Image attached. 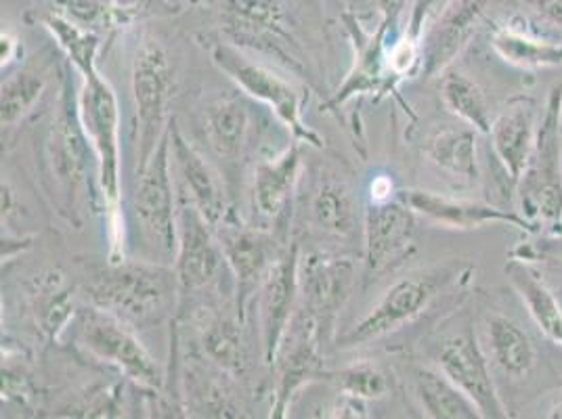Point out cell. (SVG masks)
I'll return each instance as SVG.
<instances>
[{
    "label": "cell",
    "mask_w": 562,
    "mask_h": 419,
    "mask_svg": "<svg viewBox=\"0 0 562 419\" xmlns=\"http://www.w3.org/2000/svg\"><path fill=\"white\" fill-rule=\"evenodd\" d=\"M211 59L212 64L223 73H227L244 93L267 103L276 112V116L280 117L281 124L292 133L294 140L311 145L315 149H324V139L311 126H306L303 120L305 99L294 87H290L273 71L252 64L237 48L225 43L212 45Z\"/></svg>",
    "instance_id": "52a82bcc"
},
{
    "label": "cell",
    "mask_w": 562,
    "mask_h": 419,
    "mask_svg": "<svg viewBox=\"0 0 562 419\" xmlns=\"http://www.w3.org/2000/svg\"><path fill=\"white\" fill-rule=\"evenodd\" d=\"M340 395L355 396L359 400H380L391 393V377L372 361H359L336 373Z\"/></svg>",
    "instance_id": "8d00e7d4"
},
{
    "label": "cell",
    "mask_w": 562,
    "mask_h": 419,
    "mask_svg": "<svg viewBox=\"0 0 562 419\" xmlns=\"http://www.w3.org/2000/svg\"><path fill=\"white\" fill-rule=\"evenodd\" d=\"M0 45H2V68H7V66H11V64L18 59V55H20V43H18V38L11 36L9 32H2Z\"/></svg>",
    "instance_id": "b9f144b4"
},
{
    "label": "cell",
    "mask_w": 562,
    "mask_h": 419,
    "mask_svg": "<svg viewBox=\"0 0 562 419\" xmlns=\"http://www.w3.org/2000/svg\"><path fill=\"white\" fill-rule=\"evenodd\" d=\"M223 11V22L227 32L237 43L271 48L288 64L292 55L283 50L288 45V34L283 30L285 11L283 0H218Z\"/></svg>",
    "instance_id": "7402d4cb"
},
{
    "label": "cell",
    "mask_w": 562,
    "mask_h": 419,
    "mask_svg": "<svg viewBox=\"0 0 562 419\" xmlns=\"http://www.w3.org/2000/svg\"><path fill=\"white\" fill-rule=\"evenodd\" d=\"M179 283L175 269L147 262L110 264L89 285L91 303L131 327L158 324L175 303Z\"/></svg>",
    "instance_id": "3957f363"
},
{
    "label": "cell",
    "mask_w": 562,
    "mask_h": 419,
    "mask_svg": "<svg viewBox=\"0 0 562 419\" xmlns=\"http://www.w3.org/2000/svg\"><path fill=\"white\" fill-rule=\"evenodd\" d=\"M437 367L469 396L483 419L510 418V411L497 390L487 354L470 321L451 329L441 338L437 349Z\"/></svg>",
    "instance_id": "ba28073f"
},
{
    "label": "cell",
    "mask_w": 562,
    "mask_h": 419,
    "mask_svg": "<svg viewBox=\"0 0 562 419\" xmlns=\"http://www.w3.org/2000/svg\"><path fill=\"white\" fill-rule=\"evenodd\" d=\"M147 2H151V0H117V4H120L124 11H128L131 15H133V11H137L139 7L147 4Z\"/></svg>",
    "instance_id": "7bdbcfd3"
},
{
    "label": "cell",
    "mask_w": 562,
    "mask_h": 419,
    "mask_svg": "<svg viewBox=\"0 0 562 419\" xmlns=\"http://www.w3.org/2000/svg\"><path fill=\"white\" fill-rule=\"evenodd\" d=\"M522 7L538 18L539 22L552 27H562V0H520Z\"/></svg>",
    "instance_id": "ab89813d"
},
{
    "label": "cell",
    "mask_w": 562,
    "mask_h": 419,
    "mask_svg": "<svg viewBox=\"0 0 562 419\" xmlns=\"http://www.w3.org/2000/svg\"><path fill=\"white\" fill-rule=\"evenodd\" d=\"M170 143L175 162L188 189L189 202L204 216V220L212 229L221 227L232 216V212L227 208L225 189L218 174L212 170L211 163L189 145L175 120H170Z\"/></svg>",
    "instance_id": "603a6c76"
},
{
    "label": "cell",
    "mask_w": 562,
    "mask_h": 419,
    "mask_svg": "<svg viewBox=\"0 0 562 419\" xmlns=\"http://www.w3.org/2000/svg\"><path fill=\"white\" fill-rule=\"evenodd\" d=\"M472 264L453 260L418 269L401 278L382 294V298L363 319H359L338 338V347L355 349L412 326L446 292L458 285H467L472 280Z\"/></svg>",
    "instance_id": "6da1fadb"
},
{
    "label": "cell",
    "mask_w": 562,
    "mask_h": 419,
    "mask_svg": "<svg viewBox=\"0 0 562 419\" xmlns=\"http://www.w3.org/2000/svg\"><path fill=\"white\" fill-rule=\"evenodd\" d=\"M324 349L326 342L322 340L315 324L296 310L273 361L278 382L271 418H285L296 393L324 375Z\"/></svg>",
    "instance_id": "9a60e30c"
},
{
    "label": "cell",
    "mask_w": 562,
    "mask_h": 419,
    "mask_svg": "<svg viewBox=\"0 0 562 419\" xmlns=\"http://www.w3.org/2000/svg\"><path fill=\"white\" fill-rule=\"evenodd\" d=\"M74 24L82 25L94 34H110L112 30L131 22V13L124 11L117 0H55Z\"/></svg>",
    "instance_id": "e575fe53"
},
{
    "label": "cell",
    "mask_w": 562,
    "mask_h": 419,
    "mask_svg": "<svg viewBox=\"0 0 562 419\" xmlns=\"http://www.w3.org/2000/svg\"><path fill=\"white\" fill-rule=\"evenodd\" d=\"M439 94L451 116L469 124L481 135H490L493 124L492 101L469 73L447 68L439 76Z\"/></svg>",
    "instance_id": "f546056e"
},
{
    "label": "cell",
    "mask_w": 562,
    "mask_h": 419,
    "mask_svg": "<svg viewBox=\"0 0 562 419\" xmlns=\"http://www.w3.org/2000/svg\"><path fill=\"white\" fill-rule=\"evenodd\" d=\"M225 262L216 231L191 202H183L177 210V252L175 275L179 296L198 294L216 280Z\"/></svg>",
    "instance_id": "2e32d148"
},
{
    "label": "cell",
    "mask_w": 562,
    "mask_h": 419,
    "mask_svg": "<svg viewBox=\"0 0 562 419\" xmlns=\"http://www.w3.org/2000/svg\"><path fill=\"white\" fill-rule=\"evenodd\" d=\"M89 147L91 143L78 116V97H74L68 71H64L57 112L50 120L45 139V166L48 181L53 183V193H57V206L70 220L76 218L78 197L87 186Z\"/></svg>",
    "instance_id": "277c9868"
},
{
    "label": "cell",
    "mask_w": 562,
    "mask_h": 419,
    "mask_svg": "<svg viewBox=\"0 0 562 419\" xmlns=\"http://www.w3.org/2000/svg\"><path fill=\"white\" fill-rule=\"evenodd\" d=\"M2 396L15 398L20 403H30L34 398L32 380L13 367H2Z\"/></svg>",
    "instance_id": "f35d334b"
},
{
    "label": "cell",
    "mask_w": 562,
    "mask_h": 419,
    "mask_svg": "<svg viewBox=\"0 0 562 419\" xmlns=\"http://www.w3.org/2000/svg\"><path fill=\"white\" fill-rule=\"evenodd\" d=\"M538 103L531 94L510 97L508 103L493 116L490 131L493 154L513 189L529 162L538 137Z\"/></svg>",
    "instance_id": "44dd1931"
},
{
    "label": "cell",
    "mask_w": 562,
    "mask_h": 419,
    "mask_svg": "<svg viewBox=\"0 0 562 419\" xmlns=\"http://www.w3.org/2000/svg\"><path fill=\"white\" fill-rule=\"evenodd\" d=\"M546 416L552 419H562V395L552 403V407L548 409V414H546Z\"/></svg>",
    "instance_id": "ee69618b"
},
{
    "label": "cell",
    "mask_w": 562,
    "mask_h": 419,
    "mask_svg": "<svg viewBox=\"0 0 562 419\" xmlns=\"http://www.w3.org/2000/svg\"><path fill=\"white\" fill-rule=\"evenodd\" d=\"M424 156L437 170L460 185L472 186L481 179L476 131L469 124H446L424 143Z\"/></svg>",
    "instance_id": "484cf974"
},
{
    "label": "cell",
    "mask_w": 562,
    "mask_h": 419,
    "mask_svg": "<svg viewBox=\"0 0 562 419\" xmlns=\"http://www.w3.org/2000/svg\"><path fill=\"white\" fill-rule=\"evenodd\" d=\"M45 93V78L34 71H20L2 84L0 94V122L2 128H13L24 120L36 101Z\"/></svg>",
    "instance_id": "d590c367"
},
{
    "label": "cell",
    "mask_w": 562,
    "mask_h": 419,
    "mask_svg": "<svg viewBox=\"0 0 562 419\" xmlns=\"http://www.w3.org/2000/svg\"><path fill=\"white\" fill-rule=\"evenodd\" d=\"M131 82L139 128L140 168L154 156L170 126L168 105L172 97V68L165 48L154 41L145 43L137 50Z\"/></svg>",
    "instance_id": "30bf717a"
},
{
    "label": "cell",
    "mask_w": 562,
    "mask_h": 419,
    "mask_svg": "<svg viewBox=\"0 0 562 419\" xmlns=\"http://www.w3.org/2000/svg\"><path fill=\"white\" fill-rule=\"evenodd\" d=\"M32 308L36 326L41 327L45 338L57 342L74 319V296L59 273L50 271L34 281Z\"/></svg>",
    "instance_id": "d6a6232c"
},
{
    "label": "cell",
    "mask_w": 562,
    "mask_h": 419,
    "mask_svg": "<svg viewBox=\"0 0 562 419\" xmlns=\"http://www.w3.org/2000/svg\"><path fill=\"white\" fill-rule=\"evenodd\" d=\"M515 191L518 212L541 234L562 229V82L546 97L536 145Z\"/></svg>",
    "instance_id": "7a4b0ae2"
},
{
    "label": "cell",
    "mask_w": 562,
    "mask_h": 419,
    "mask_svg": "<svg viewBox=\"0 0 562 419\" xmlns=\"http://www.w3.org/2000/svg\"><path fill=\"white\" fill-rule=\"evenodd\" d=\"M407 2L409 0H375V4L380 9V20H384L386 24H391L397 30L401 15L407 9Z\"/></svg>",
    "instance_id": "60d3db41"
},
{
    "label": "cell",
    "mask_w": 562,
    "mask_h": 419,
    "mask_svg": "<svg viewBox=\"0 0 562 419\" xmlns=\"http://www.w3.org/2000/svg\"><path fill=\"white\" fill-rule=\"evenodd\" d=\"M311 225L326 237L351 239L357 229V200L351 186L338 179H322L311 197Z\"/></svg>",
    "instance_id": "f1b7e54d"
},
{
    "label": "cell",
    "mask_w": 562,
    "mask_h": 419,
    "mask_svg": "<svg viewBox=\"0 0 562 419\" xmlns=\"http://www.w3.org/2000/svg\"><path fill=\"white\" fill-rule=\"evenodd\" d=\"M352 258L315 252L299 264V304L296 310L313 321L328 347L334 338L338 315L355 285Z\"/></svg>",
    "instance_id": "9c48e42d"
},
{
    "label": "cell",
    "mask_w": 562,
    "mask_h": 419,
    "mask_svg": "<svg viewBox=\"0 0 562 419\" xmlns=\"http://www.w3.org/2000/svg\"><path fill=\"white\" fill-rule=\"evenodd\" d=\"M299 244L290 241L271 264L257 294L258 326L262 359L269 367L278 356L283 336L292 324L299 304Z\"/></svg>",
    "instance_id": "5bb4252c"
},
{
    "label": "cell",
    "mask_w": 562,
    "mask_h": 419,
    "mask_svg": "<svg viewBox=\"0 0 562 419\" xmlns=\"http://www.w3.org/2000/svg\"><path fill=\"white\" fill-rule=\"evenodd\" d=\"M533 239L520 241L510 250V258H520L527 262H548V264H562V229L548 231V234L531 235Z\"/></svg>",
    "instance_id": "74e56055"
},
{
    "label": "cell",
    "mask_w": 562,
    "mask_h": 419,
    "mask_svg": "<svg viewBox=\"0 0 562 419\" xmlns=\"http://www.w3.org/2000/svg\"><path fill=\"white\" fill-rule=\"evenodd\" d=\"M45 27L55 38V43L66 53L70 59L71 68L78 71L82 78H89L99 73L97 59L101 48V36L82 25L74 24L66 15L53 13L45 18Z\"/></svg>",
    "instance_id": "836d02e7"
},
{
    "label": "cell",
    "mask_w": 562,
    "mask_h": 419,
    "mask_svg": "<svg viewBox=\"0 0 562 419\" xmlns=\"http://www.w3.org/2000/svg\"><path fill=\"white\" fill-rule=\"evenodd\" d=\"M239 317H225L218 313H206L200 321V344L206 359L214 363L221 372L229 375H241L246 370V354L241 340Z\"/></svg>",
    "instance_id": "4dcf8cb0"
},
{
    "label": "cell",
    "mask_w": 562,
    "mask_h": 419,
    "mask_svg": "<svg viewBox=\"0 0 562 419\" xmlns=\"http://www.w3.org/2000/svg\"><path fill=\"white\" fill-rule=\"evenodd\" d=\"M78 116L93 149L101 197L110 212V234H120V107L112 84L99 73L82 78L78 93Z\"/></svg>",
    "instance_id": "5b68a950"
},
{
    "label": "cell",
    "mask_w": 562,
    "mask_h": 419,
    "mask_svg": "<svg viewBox=\"0 0 562 419\" xmlns=\"http://www.w3.org/2000/svg\"><path fill=\"white\" fill-rule=\"evenodd\" d=\"M301 145L294 140L278 158L258 163L252 195L260 216L278 220L292 204L301 172Z\"/></svg>",
    "instance_id": "4316f807"
},
{
    "label": "cell",
    "mask_w": 562,
    "mask_h": 419,
    "mask_svg": "<svg viewBox=\"0 0 562 419\" xmlns=\"http://www.w3.org/2000/svg\"><path fill=\"white\" fill-rule=\"evenodd\" d=\"M416 212L403 193L389 200H368L363 210V264L366 275L378 278L401 264L416 246Z\"/></svg>",
    "instance_id": "8fae6325"
},
{
    "label": "cell",
    "mask_w": 562,
    "mask_h": 419,
    "mask_svg": "<svg viewBox=\"0 0 562 419\" xmlns=\"http://www.w3.org/2000/svg\"><path fill=\"white\" fill-rule=\"evenodd\" d=\"M78 342L101 363L116 367L126 380L140 388L158 393L165 384V373L156 359L140 344L133 327L116 315L87 306L78 313Z\"/></svg>",
    "instance_id": "8992f818"
},
{
    "label": "cell",
    "mask_w": 562,
    "mask_h": 419,
    "mask_svg": "<svg viewBox=\"0 0 562 419\" xmlns=\"http://www.w3.org/2000/svg\"><path fill=\"white\" fill-rule=\"evenodd\" d=\"M250 117L237 99H223L214 103L206 114V137L221 160L237 162L248 143Z\"/></svg>",
    "instance_id": "1f68e13d"
},
{
    "label": "cell",
    "mask_w": 562,
    "mask_h": 419,
    "mask_svg": "<svg viewBox=\"0 0 562 419\" xmlns=\"http://www.w3.org/2000/svg\"><path fill=\"white\" fill-rule=\"evenodd\" d=\"M504 271L541 336L562 349V304L533 262L508 257Z\"/></svg>",
    "instance_id": "d4e9b609"
},
{
    "label": "cell",
    "mask_w": 562,
    "mask_h": 419,
    "mask_svg": "<svg viewBox=\"0 0 562 419\" xmlns=\"http://www.w3.org/2000/svg\"><path fill=\"white\" fill-rule=\"evenodd\" d=\"M412 390L422 414L432 419H481L476 405L439 367L416 365L412 370Z\"/></svg>",
    "instance_id": "83f0119b"
},
{
    "label": "cell",
    "mask_w": 562,
    "mask_h": 419,
    "mask_svg": "<svg viewBox=\"0 0 562 419\" xmlns=\"http://www.w3.org/2000/svg\"><path fill=\"white\" fill-rule=\"evenodd\" d=\"M170 126L145 166L137 168L135 210L143 234L165 254L177 252V208L170 179Z\"/></svg>",
    "instance_id": "7c38bea8"
},
{
    "label": "cell",
    "mask_w": 562,
    "mask_h": 419,
    "mask_svg": "<svg viewBox=\"0 0 562 419\" xmlns=\"http://www.w3.org/2000/svg\"><path fill=\"white\" fill-rule=\"evenodd\" d=\"M493 53L516 70H554L562 66V38H546L522 27L520 20L493 24L490 32Z\"/></svg>",
    "instance_id": "cb8c5ba5"
},
{
    "label": "cell",
    "mask_w": 562,
    "mask_h": 419,
    "mask_svg": "<svg viewBox=\"0 0 562 419\" xmlns=\"http://www.w3.org/2000/svg\"><path fill=\"white\" fill-rule=\"evenodd\" d=\"M223 248L225 262L235 280V317L241 324L248 319V308L267 278L271 264L280 257L283 248H278L271 235L258 229L244 227L229 216L221 227L214 229Z\"/></svg>",
    "instance_id": "4fadbf2b"
},
{
    "label": "cell",
    "mask_w": 562,
    "mask_h": 419,
    "mask_svg": "<svg viewBox=\"0 0 562 419\" xmlns=\"http://www.w3.org/2000/svg\"><path fill=\"white\" fill-rule=\"evenodd\" d=\"M479 340L493 375L506 380L510 386H522L538 373L541 361L538 342L513 315L497 308L485 310Z\"/></svg>",
    "instance_id": "ac0fdd59"
},
{
    "label": "cell",
    "mask_w": 562,
    "mask_h": 419,
    "mask_svg": "<svg viewBox=\"0 0 562 419\" xmlns=\"http://www.w3.org/2000/svg\"><path fill=\"white\" fill-rule=\"evenodd\" d=\"M345 25L355 45V64L347 80L338 89V93L331 97L328 107H340L355 97H363V94L378 93V97H384L393 93L386 57H389V47L393 45L389 43V36L395 32V27L380 20L374 32H368L352 18L351 13H345Z\"/></svg>",
    "instance_id": "ffe728a7"
},
{
    "label": "cell",
    "mask_w": 562,
    "mask_h": 419,
    "mask_svg": "<svg viewBox=\"0 0 562 419\" xmlns=\"http://www.w3.org/2000/svg\"><path fill=\"white\" fill-rule=\"evenodd\" d=\"M401 193L407 206L416 212V216L443 229L476 231L492 225H508L527 235L541 234L539 227L529 223L520 212L499 208L487 202L451 197V195L426 191V189H409Z\"/></svg>",
    "instance_id": "e0dca14e"
},
{
    "label": "cell",
    "mask_w": 562,
    "mask_h": 419,
    "mask_svg": "<svg viewBox=\"0 0 562 419\" xmlns=\"http://www.w3.org/2000/svg\"><path fill=\"white\" fill-rule=\"evenodd\" d=\"M485 11L487 0H447L422 38L420 76L435 78L451 68L479 32Z\"/></svg>",
    "instance_id": "d6986e66"
}]
</instances>
